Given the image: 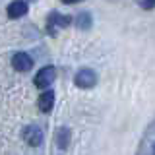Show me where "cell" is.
Returning <instances> with one entry per match:
<instances>
[{
	"label": "cell",
	"mask_w": 155,
	"mask_h": 155,
	"mask_svg": "<svg viewBox=\"0 0 155 155\" xmlns=\"http://www.w3.org/2000/svg\"><path fill=\"white\" fill-rule=\"evenodd\" d=\"M54 78H56V68L54 66H45V68H41V70L35 74V87H39V89H48L51 87V84L54 81Z\"/></svg>",
	"instance_id": "obj_1"
},
{
	"label": "cell",
	"mask_w": 155,
	"mask_h": 155,
	"mask_svg": "<svg viewBox=\"0 0 155 155\" xmlns=\"http://www.w3.org/2000/svg\"><path fill=\"white\" fill-rule=\"evenodd\" d=\"M74 84L78 87H81V89H91V87L97 84V74L91 68H81L74 76Z\"/></svg>",
	"instance_id": "obj_2"
},
{
	"label": "cell",
	"mask_w": 155,
	"mask_h": 155,
	"mask_svg": "<svg viewBox=\"0 0 155 155\" xmlns=\"http://www.w3.org/2000/svg\"><path fill=\"white\" fill-rule=\"evenodd\" d=\"M70 23H72V18L70 16H62V14H58V12H52L51 16H48L47 31L51 33V35H54L60 27H68Z\"/></svg>",
	"instance_id": "obj_3"
},
{
	"label": "cell",
	"mask_w": 155,
	"mask_h": 155,
	"mask_svg": "<svg viewBox=\"0 0 155 155\" xmlns=\"http://www.w3.org/2000/svg\"><path fill=\"white\" fill-rule=\"evenodd\" d=\"M23 140H25L27 145H31V147H39V145L43 143V140H45V136H43V130L39 128V126H25V130H23Z\"/></svg>",
	"instance_id": "obj_4"
},
{
	"label": "cell",
	"mask_w": 155,
	"mask_h": 155,
	"mask_svg": "<svg viewBox=\"0 0 155 155\" xmlns=\"http://www.w3.org/2000/svg\"><path fill=\"white\" fill-rule=\"evenodd\" d=\"M12 68L16 72H29L33 68V58L27 52H16L12 56Z\"/></svg>",
	"instance_id": "obj_5"
},
{
	"label": "cell",
	"mask_w": 155,
	"mask_h": 155,
	"mask_svg": "<svg viewBox=\"0 0 155 155\" xmlns=\"http://www.w3.org/2000/svg\"><path fill=\"white\" fill-rule=\"evenodd\" d=\"M27 10H29L27 0H14V2L8 4L6 14H8L10 19H19V18H23L27 14Z\"/></svg>",
	"instance_id": "obj_6"
},
{
	"label": "cell",
	"mask_w": 155,
	"mask_h": 155,
	"mask_svg": "<svg viewBox=\"0 0 155 155\" xmlns=\"http://www.w3.org/2000/svg\"><path fill=\"white\" fill-rule=\"evenodd\" d=\"M37 107H39V110L41 113H51L52 110V107H54V91L52 89H45L41 95H39V99H37Z\"/></svg>",
	"instance_id": "obj_7"
},
{
	"label": "cell",
	"mask_w": 155,
	"mask_h": 155,
	"mask_svg": "<svg viewBox=\"0 0 155 155\" xmlns=\"http://www.w3.org/2000/svg\"><path fill=\"white\" fill-rule=\"evenodd\" d=\"M56 145L60 149H66L70 145V130L68 128H58L56 130Z\"/></svg>",
	"instance_id": "obj_8"
},
{
	"label": "cell",
	"mask_w": 155,
	"mask_h": 155,
	"mask_svg": "<svg viewBox=\"0 0 155 155\" xmlns=\"http://www.w3.org/2000/svg\"><path fill=\"white\" fill-rule=\"evenodd\" d=\"M78 27H80V29H89L91 27V16L87 12H84V14L78 16Z\"/></svg>",
	"instance_id": "obj_9"
},
{
	"label": "cell",
	"mask_w": 155,
	"mask_h": 155,
	"mask_svg": "<svg viewBox=\"0 0 155 155\" xmlns=\"http://www.w3.org/2000/svg\"><path fill=\"white\" fill-rule=\"evenodd\" d=\"M138 4H140L143 10H151V8H155V0H138Z\"/></svg>",
	"instance_id": "obj_10"
},
{
	"label": "cell",
	"mask_w": 155,
	"mask_h": 155,
	"mask_svg": "<svg viewBox=\"0 0 155 155\" xmlns=\"http://www.w3.org/2000/svg\"><path fill=\"white\" fill-rule=\"evenodd\" d=\"M60 2H64V4H78V2H81V0H60Z\"/></svg>",
	"instance_id": "obj_11"
},
{
	"label": "cell",
	"mask_w": 155,
	"mask_h": 155,
	"mask_svg": "<svg viewBox=\"0 0 155 155\" xmlns=\"http://www.w3.org/2000/svg\"><path fill=\"white\" fill-rule=\"evenodd\" d=\"M151 153H153V155H155V143H153V145H151Z\"/></svg>",
	"instance_id": "obj_12"
}]
</instances>
